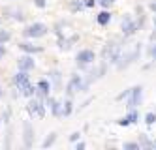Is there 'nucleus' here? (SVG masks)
<instances>
[{
    "label": "nucleus",
    "instance_id": "f257e3e1",
    "mask_svg": "<svg viewBox=\"0 0 156 150\" xmlns=\"http://www.w3.org/2000/svg\"><path fill=\"white\" fill-rule=\"evenodd\" d=\"M15 85H17V88L23 92L25 96H32V94H34V86H30L27 72H21V73L15 75Z\"/></svg>",
    "mask_w": 156,
    "mask_h": 150
},
{
    "label": "nucleus",
    "instance_id": "f03ea898",
    "mask_svg": "<svg viewBox=\"0 0 156 150\" xmlns=\"http://www.w3.org/2000/svg\"><path fill=\"white\" fill-rule=\"evenodd\" d=\"M45 32H47V26L41 25V23H36V25H30L25 28V36L27 38H41V36H45Z\"/></svg>",
    "mask_w": 156,
    "mask_h": 150
},
{
    "label": "nucleus",
    "instance_id": "7ed1b4c3",
    "mask_svg": "<svg viewBox=\"0 0 156 150\" xmlns=\"http://www.w3.org/2000/svg\"><path fill=\"white\" fill-rule=\"evenodd\" d=\"M28 111L32 117H36V118H43V114H45V111H43V105L38 101V99H32L28 103Z\"/></svg>",
    "mask_w": 156,
    "mask_h": 150
},
{
    "label": "nucleus",
    "instance_id": "20e7f679",
    "mask_svg": "<svg viewBox=\"0 0 156 150\" xmlns=\"http://www.w3.org/2000/svg\"><path fill=\"white\" fill-rule=\"evenodd\" d=\"M119 54H120L119 45H109V47H105V51H104L105 60H109V62H117L119 60Z\"/></svg>",
    "mask_w": 156,
    "mask_h": 150
},
{
    "label": "nucleus",
    "instance_id": "39448f33",
    "mask_svg": "<svg viewBox=\"0 0 156 150\" xmlns=\"http://www.w3.org/2000/svg\"><path fill=\"white\" fill-rule=\"evenodd\" d=\"M17 64H19V70L21 72H28V70L34 68V60H32L30 56H21V58L17 60Z\"/></svg>",
    "mask_w": 156,
    "mask_h": 150
},
{
    "label": "nucleus",
    "instance_id": "423d86ee",
    "mask_svg": "<svg viewBox=\"0 0 156 150\" xmlns=\"http://www.w3.org/2000/svg\"><path fill=\"white\" fill-rule=\"evenodd\" d=\"M77 62H79V64H90V62H94V53L92 51H81L79 54H77Z\"/></svg>",
    "mask_w": 156,
    "mask_h": 150
},
{
    "label": "nucleus",
    "instance_id": "0eeeda50",
    "mask_svg": "<svg viewBox=\"0 0 156 150\" xmlns=\"http://www.w3.org/2000/svg\"><path fill=\"white\" fill-rule=\"evenodd\" d=\"M81 86H83L81 79H79V77H73V79L70 81V85H68V94H70V96H72V94H75V92L79 90Z\"/></svg>",
    "mask_w": 156,
    "mask_h": 150
},
{
    "label": "nucleus",
    "instance_id": "6e6552de",
    "mask_svg": "<svg viewBox=\"0 0 156 150\" xmlns=\"http://www.w3.org/2000/svg\"><path fill=\"white\" fill-rule=\"evenodd\" d=\"M122 30H124L126 36H130V34L136 32V25H133L130 19H124V21H122Z\"/></svg>",
    "mask_w": 156,
    "mask_h": 150
},
{
    "label": "nucleus",
    "instance_id": "1a4fd4ad",
    "mask_svg": "<svg viewBox=\"0 0 156 150\" xmlns=\"http://www.w3.org/2000/svg\"><path fill=\"white\" fill-rule=\"evenodd\" d=\"M49 105H51V109H53V113L57 114V117H62L64 114V109L60 107L62 103H58V101H55V99H49Z\"/></svg>",
    "mask_w": 156,
    "mask_h": 150
},
{
    "label": "nucleus",
    "instance_id": "9d476101",
    "mask_svg": "<svg viewBox=\"0 0 156 150\" xmlns=\"http://www.w3.org/2000/svg\"><path fill=\"white\" fill-rule=\"evenodd\" d=\"M139 99H141V88H133V90H132V99H130V107H136Z\"/></svg>",
    "mask_w": 156,
    "mask_h": 150
},
{
    "label": "nucleus",
    "instance_id": "9b49d317",
    "mask_svg": "<svg viewBox=\"0 0 156 150\" xmlns=\"http://www.w3.org/2000/svg\"><path fill=\"white\" fill-rule=\"evenodd\" d=\"M19 47L27 51V53H40L41 47H38V45H32V43H19Z\"/></svg>",
    "mask_w": 156,
    "mask_h": 150
},
{
    "label": "nucleus",
    "instance_id": "f8f14e48",
    "mask_svg": "<svg viewBox=\"0 0 156 150\" xmlns=\"http://www.w3.org/2000/svg\"><path fill=\"white\" fill-rule=\"evenodd\" d=\"M109 19H111V15L107 13V11H102V13L98 15V23H100V25H107Z\"/></svg>",
    "mask_w": 156,
    "mask_h": 150
},
{
    "label": "nucleus",
    "instance_id": "ddd939ff",
    "mask_svg": "<svg viewBox=\"0 0 156 150\" xmlns=\"http://www.w3.org/2000/svg\"><path fill=\"white\" fill-rule=\"evenodd\" d=\"M38 88H40L41 94H49V83H47V81H40V83H38Z\"/></svg>",
    "mask_w": 156,
    "mask_h": 150
},
{
    "label": "nucleus",
    "instance_id": "4468645a",
    "mask_svg": "<svg viewBox=\"0 0 156 150\" xmlns=\"http://www.w3.org/2000/svg\"><path fill=\"white\" fill-rule=\"evenodd\" d=\"M25 133H27V139H25V143H27V146H30V135H32V133H30V124H28V122L25 124Z\"/></svg>",
    "mask_w": 156,
    "mask_h": 150
},
{
    "label": "nucleus",
    "instance_id": "2eb2a0df",
    "mask_svg": "<svg viewBox=\"0 0 156 150\" xmlns=\"http://www.w3.org/2000/svg\"><path fill=\"white\" fill-rule=\"evenodd\" d=\"M9 40V32H6V30H0V43H6Z\"/></svg>",
    "mask_w": 156,
    "mask_h": 150
},
{
    "label": "nucleus",
    "instance_id": "dca6fc26",
    "mask_svg": "<svg viewBox=\"0 0 156 150\" xmlns=\"http://www.w3.org/2000/svg\"><path fill=\"white\" fill-rule=\"evenodd\" d=\"M96 2H98L100 6H104V8H109L111 4H113V2H115V0H96Z\"/></svg>",
    "mask_w": 156,
    "mask_h": 150
},
{
    "label": "nucleus",
    "instance_id": "f3484780",
    "mask_svg": "<svg viewBox=\"0 0 156 150\" xmlns=\"http://www.w3.org/2000/svg\"><path fill=\"white\" fill-rule=\"evenodd\" d=\"M154 122H156V114H152V113H149V114H147V124L151 126V124H154Z\"/></svg>",
    "mask_w": 156,
    "mask_h": 150
},
{
    "label": "nucleus",
    "instance_id": "a211bd4d",
    "mask_svg": "<svg viewBox=\"0 0 156 150\" xmlns=\"http://www.w3.org/2000/svg\"><path fill=\"white\" fill-rule=\"evenodd\" d=\"M124 148H128V150H137L139 145H136V143H128V145H124Z\"/></svg>",
    "mask_w": 156,
    "mask_h": 150
},
{
    "label": "nucleus",
    "instance_id": "6ab92c4d",
    "mask_svg": "<svg viewBox=\"0 0 156 150\" xmlns=\"http://www.w3.org/2000/svg\"><path fill=\"white\" fill-rule=\"evenodd\" d=\"M128 120H130V122H136V120H137V113H132L130 117H128Z\"/></svg>",
    "mask_w": 156,
    "mask_h": 150
},
{
    "label": "nucleus",
    "instance_id": "aec40b11",
    "mask_svg": "<svg viewBox=\"0 0 156 150\" xmlns=\"http://www.w3.org/2000/svg\"><path fill=\"white\" fill-rule=\"evenodd\" d=\"M53 141H55V135H51V137H49V139H47L45 143H43V146H49V145H51Z\"/></svg>",
    "mask_w": 156,
    "mask_h": 150
},
{
    "label": "nucleus",
    "instance_id": "412c9836",
    "mask_svg": "<svg viewBox=\"0 0 156 150\" xmlns=\"http://www.w3.org/2000/svg\"><path fill=\"white\" fill-rule=\"evenodd\" d=\"M36 6L38 8H45V0H36Z\"/></svg>",
    "mask_w": 156,
    "mask_h": 150
},
{
    "label": "nucleus",
    "instance_id": "4be33fe9",
    "mask_svg": "<svg viewBox=\"0 0 156 150\" xmlns=\"http://www.w3.org/2000/svg\"><path fill=\"white\" fill-rule=\"evenodd\" d=\"M119 124H120V126H128L130 120H128V118H122V120H119Z\"/></svg>",
    "mask_w": 156,
    "mask_h": 150
},
{
    "label": "nucleus",
    "instance_id": "5701e85b",
    "mask_svg": "<svg viewBox=\"0 0 156 150\" xmlns=\"http://www.w3.org/2000/svg\"><path fill=\"white\" fill-rule=\"evenodd\" d=\"M4 54H6V49H4V45H0V58H4Z\"/></svg>",
    "mask_w": 156,
    "mask_h": 150
},
{
    "label": "nucleus",
    "instance_id": "b1692460",
    "mask_svg": "<svg viewBox=\"0 0 156 150\" xmlns=\"http://www.w3.org/2000/svg\"><path fill=\"white\" fill-rule=\"evenodd\" d=\"M70 139H72V141H77V139H79V133H72Z\"/></svg>",
    "mask_w": 156,
    "mask_h": 150
},
{
    "label": "nucleus",
    "instance_id": "393cba45",
    "mask_svg": "<svg viewBox=\"0 0 156 150\" xmlns=\"http://www.w3.org/2000/svg\"><path fill=\"white\" fill-rule=\"evenodd\" d=\"M96 4V0H87V6H94Z\"/></svg>",
    "mask_w": 156,
    "mask_h": 150
},
{
    "label": "nucleus",
    "instance_id": "a878e982",
    "mask_svg": "<svg viewBox=\"0 0 156 150\" xmlns=\"http://www.w3.org/2000/svg\"><path fill=\"white\" fill-rule=\"evenodd\" d=\"M152 56H154V60H156V45H154V49H152Z\"/></svg>",
    "mask_w": 156,
    "mask_h": 150
},
{
    "label": "nucleus",
    "instance_id": "bb28decb",
    "mask_svg": "<svg viewBox=\"0 0 156 150\" xmlns=\"http://www.w3.org/2000/svg\"><path fill=\"white\" fill-rule=\"evenodd\" d=\"M154 26H156V17H154Z\"/></svg>",
    "mask_w": 156,
    "mask_h": 150
}]
</instances>
